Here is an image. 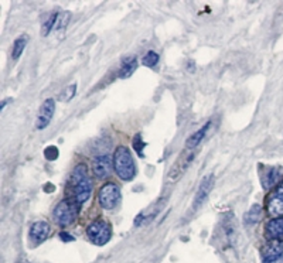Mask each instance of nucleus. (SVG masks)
I'll return each instance as SVG.
<instances>
[{
  "instance_id": "1",
  "label": "nucleus",
  "mask_w": 283,
  "mask_h": 263,
  "mask_svg": "<svg viewBox=\"0 0 283 263\" xmlns=\"http://www.w3.org/2000/svg\"><path fill=\"white\" fill-rule=\"evenodd\" d=\"M91 194H92V181L88 173V167L85 164H78L68 180V198H73L74 201L82 205L89 200Z\"/></svg>"
},
{
  "instance_id": "2",
  "label": "nucleus",
  "mask_w": 283,
  "mask_h": 263,
  "mask_svg": "<svg viewBox=\"0 0 283 263\" xmlns=\"http://www.w3.org/2000/svg\"><path fill=\"white\" fill-rule=\"evenodd\" d=\"M113 170L122 181H132L136 176L135 160L130 154L129 149L117 146L113 152Z\"/></svg>"
},
{
  "instance_id": "3",
  "label": "nucleus",
  "mask_w": 283,
  "mask_h": 263,
  "mask_svg": "<svg viewBox=\"0 0 283 263\" xmlns=\"http://www.w3.org/2000/svg\"><path fill=\"white\" fill-rule=\"evenodd\" d=\"M81 205L73 198H65L62 200L56 208H54V221L58 227L65 228L74 224L77 217L80 214Z\"/></svg>"
},
{
  "instance_id": "4",
  "label": "nucleus",
  "mask_w": 283,
  "mask_h": 263,
  "mask_svg": "<svg viewBox=\"0 0 283 263\" xmlns=\"http://www.w3.org/2000/svg\"><path fill=\"white\" fill-rule=\"evenodd\" d=\"M86 236L92 242L93 245L104 246L106 245L112 236V228L109 222L105 220L93 221L92 224H89L86 228Z\"/></svg>"
},
{
  "instance_id": "5",
  "label": "nucleus",
  "mask_w": 283,
  "mask_h": 263,
  "mask_svg": "<svg viewBox=\"0 0 283 263\" xmlns=\"http://www.w3.org/2000/svg\"><path fill=\"white\" fill-rule=\"evenodd\" d=\"M99 205L104 209L116 208L121 202V188L115 183L104 184L98 193Z\"/></svg>"
},
{
  "instance_id": "6",
  "label": "nucleus",
  "mask_w": 283,
  "mask_h": 263,
  "mask_svg": "<svg viewBox=\"0 0 283 263\" xmlns=\"http://www.w3.org/2000/svg\"><path fill=\"white\" fill-rule=\"evenodd\" d=\"M54 112H56V101L54 99H47L44 101L41 108L38 110L37 121H36V128L38 130H43L50 125L51 119L54 116Z\"/></svg>"
},
{
  "instance_id": "7",
  "label": "nucleus",
  "mask_w": 283,
  "mask_h": 263,
  "mask_svg": "<svg viewBox=\"0 0 283 263\" xmlns=\"http://www.w3.org/2000/svg\"><path fill=\"white\" fill-rule=\"evenodd\" d=\"M196 157V153L194 152H187V153H183L179 157V160L174 163V165L172 167V170L169 173V181H177L180 178V176H183V173L188 169V165L193 163V160Z\"/></svg>"
},
{
  "instance_id": "8",
  "label": "nucleus",
  "mask_w": 283,
  "mask_h": 263,
  "mask_svg": "<svg viewBox=\"0 0 283 263\" xmlns=\"http://www.w3.org/2000/svg\"><path fill=\"white\" fill-rule=\"evenodd\" d=\"M112 163L113 160L108 154H101L92 159V172L93 176L99 180H104L112 172Z\"/></svg>"
},
{
  "instance_id": "9",
  "label": "nucleus",
  "mask_w": 283,
  "mask_h": 263,
  "mask_svg": "<svg viewBox=\"0 0 283 263\" xmlns=\"http://www.w3.org/2000/svg\"><path fill=\"white\" fill-rule=\"evenodd\" d=\"M50 235V225L45 221H37L30 227L29 231V239L31 245H40L43 244Z\"/></svg>"
},
{
  "instance_id": "10",
  "label": "nucleus",
  "mask_w": 283,
  "mask_h": 263,
  "mask_svg": "<svg viewBox=\"0 0 283 263\" xmlns=\"http://www.w3.org/2000/svg\"><path fill=\"white\" fill-rule=\"evenodd\" d=\"M214 184H216L214 174H208V176H205L203 178V181H201L200 187H198L197 194L194 197V209L200 208L204 202H205V200L208 198L209 193L213 190V187H214Z\"/></svg>"
},
{
  "instance_id": "11",
  "label": "nucleus",
  "mask_w": 283,
  "mask_h": 263,
  "mask_svg": "<svg viewBox=\"0 0 283 263\" xmlns=\"http://www.w3.org/2000/svg\"><path fill=\"white\" fill-rule=\"evenodd\" d=\"M268 212L272 217H283V181L277 188L271 194L269 200H268Z\"/></svg>"
},
{
  "instance_id": "12",
  "label": "nucleus",
  "mask_w": 283,
  "mask_h": 263,
  "mask_svg": "<svg viewBox=\"0 0 283 263\" xmlns=\"http://www.w3.org/2000/svg\"><path fill=\"white\" fill-rule=\"evenodd\" d=\"M261 256L264 262H272L283 256V241H268L261 249Z\"/></svg>"
},
{
  "instance_id": "13",
  "label": "nucleus",
  "mask_w": 283,
  "mask_h": 263,
  "mask_svg": "<svg viewBox=\"0 0 283 263\" xmlns=\"http://www.w3.org/2000/svg\"><path fill=\"white\" fill-rule=\"evenodd\" d=\"M265 235L269 241H283V217L269 221L265 227Z\"/></svg>"
},
{
  "instance_id": "14",
  "label": "nucleus",
  "mask_w": 283,
  "mask_h": 263,
  "mask_svg": "<svg viewBox=\"0 0 283 263\" xmlns=\"http://www.w3.org/2000/svg\"><path fill=\"white\" fill-rule=\"evenodd\" d=\"M280 178H282V172L279 169H276V167H269L262 174V180H261L262 181V187H264L265 190H271L272 187H275L280 181Z\"/></svg>"
},
{
  "instance_id": "15",
  "label": "nucleus",
  "mask_w": 283,
  "mask_h": 263,
  "mask_svg": "<svg viewBox=\"0 0 283 263\" xmlns=\"http://www.w3.org/2000/svg\"><path fill=\"white\" fill-rule=\"evenodd\" d=\"M136 68H137L136 57H128V58H125L122 61V65H121L119 71H117V75H119V78L126 80V78H129L130 75L135 73Z\"/></svg>"
},
{
  "instance_id": "16",
  "label": "nucleus",
  "mask_w": 283,
  "mask_h": 263,
  "mask_svg": "<svg viewBox=\"0 0 283 263\" xmlns=\"http://www.w3.org/2000/svg\"><path fill=\"white\" fill-rule=\"evenodd\" d=\"M261 220H262V207L259 204L252 205L249 211H246L244 215V224L246 227H253V225L259 224Z\"/></svg>"
},
{
  "instance_id": "17",
  "label": "nucleus",
  "mask_w": 283,
  "mask_h": 263,
  "mask_svg": "<svg viewBox=\"0 0 283 263\" xmlns=\"http://www.w3.org/2000/svg\"><path fill=\"white\" fill-rule=\"evenodd\" d=\"M209 126H211V122L205 123V126H204V128L197 130L194 135H191L190 137L187 139V141H185V147H187V150H193V149H196V147L201 143V140H203L204 137L207 136V133H208Z\"/></svg>"
},
{
  "instance_id": "18",
  "label": "nucleus",
  "mask_w": 283,
  "mask_h": 263,
  "mask_svg": "<svg viewBox=\"0 0 283 263\" xmlns=\"http://www.w3.org/2000/svg\"><path fill=\"white\" fill-rule=\"evenodd\" d=\"M27 43H29V36H27V34L17 37V38L14 40V44H13V50H12L13 60H17L20 55L23 54V51L26 50Z\"/></svg>"
},
{
  "instance_id": "19",
  "label": "nucleus",
  "mask_w": 283,
  "mask_h": 263,
  "mask_svg": "<svg viewBox=\"0 0 283 263\" xmlns=\"http://www.w3.org/2000/svg\"><path fill=\"white\" fill-rule=\"evenodd\" d=\"M69 18H71V14H69V13H58L56 20V26H54V31L65 30V27H67L68 23H69Z\"/></svg>"
},
{
  "instance_id": "20",
  "label": "nucleus",
  "mask_w": 283,
  "mask_h": 263,
  "mask_svg": "<svg viewBox=\"0 0 283 263\" xmlns=\"http://www.w3.org/2000/svg\"><path fill=\"white\" fill-rule=\"evenodd\" d=\"M57 16H58V13H53V14H51V16H50V17L45 20V21H44L43 27H41V34H43V36H49L50 31L54 30Z\"/></svg>"
},
{
  "instance_id": "21",
  "label": "nucleus",
  "mask_w": 283,
  "mask_h": 263,
  "mask_svg": "<svg viewBox=\"0 0 283 263\" xmlns=\"http://www.w3.org/2000/svg\"><path fill=\"white\" fill-rule=\"evenodd\" d=\"M142 62H143V65H145V67H149V68L156 67V65H157V62H159V54H157V53H154V51H149L148 54L143 57Z\"/></svg>"
},
{
  "instance_id": "22",
  "label": "nucleus",
  "mask_w": 283,
  "mask_h": 263,
  "mask_svg": "<svg viewBox=\"0 0 283 263\" xmlns=\"http://www.w3.org/2000/svg\"><path fill=\"white\" fill-rule=\"evenodd\" d=\"M58 156H60V152L56 146H49L44 150V157L49 161H54V160L58 159Z\"/></svg>"
},
{
  "instance_id": "23",
  "label": "nucleus",
  "mask_w": 283,
  "mask_h": 263,
  "mask_svg": "<svg viewBox=\"0 0 283 263\" xmlns=\"http://www.w3.org/2000/svg\"><path fill=\"white\" fill-rule=\"evenodd\" d=\"M75 92H77V84H73L71 86H67V88L64 89L60 99H61V101H71V99L74 98Z\"/></svg>"
},
{
  "instance_id": "24",
  "label": "nucleus",
  "mask_w": 283,
  "mask_h": 263,
  "mask_svg": "<svg viewBox=\"0 0 283 263\" xmlns=\"http://www.w3.org/2000/svg\"><path fill=\"white\" fill-rule=\"evenodd\" d=\"M146 146V143L142 140V135H136L133 139V147H135L136 153L139 154L140 157H143V149Z\"/></svg>"
},
{
  "instance_id": "25",
  "label": "nucleus",
  "mask_w": 283,
  "mask_h": 263,
  "mask_svg": "<svg viewBox=\"0 0 283 263\" xmlns=\"http://www.w3.org/2000/svg\"><path fill=\"white\" fill-rule=\"evenodd\" d=\"M60 238H61V241H64V242H71V241H74V236H71L69 233L67 232H61L60 233Z\"/></svg>"
},
{
  "instance_id": "26",
  "label": "nucleus",
  "mask_w": 283,
  "mask_h": 263,
  "mask_svg": "<svg viewBox=\"0 0 283 263\" xmlns=\"http://www.w3.org/2000/svg\"><path fill=\"white\" fill-rule=\"evenodd\" d=\"M264 263H283V256L277 257L275 260H272V262H264Z\"/></svg>"
}]
</instances>
